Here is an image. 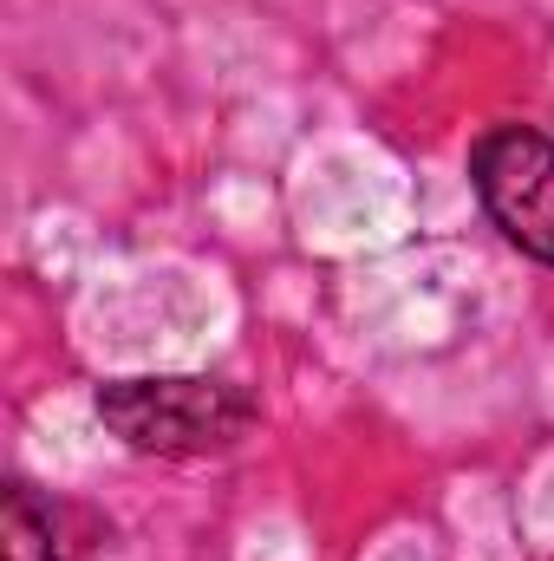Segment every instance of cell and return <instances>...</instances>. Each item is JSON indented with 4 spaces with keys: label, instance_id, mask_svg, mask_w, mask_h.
Listing matches in <instances>:
<instances>
[{
    "label": "cell",
    "instance_id": "1",
    "mask_svg": "<svg viewBox=\"0 0 554 561\" xmlns=\"http://www.w3.org/2000/svg\"><path fill=\"white\" fill-rule=\"evenodd\" d=\"M99 424L138 450V457H222L235 450L262 405L249 386L235 379H209V373H138V379H105L92 392Z\"/></svg>",
    "mask_w": 554,
    "mask_h": 561
},
{
    "label": "cell",
    "instance_id": "2",
    "mask_svg": "<svg viewBox=\"0 0 554 561\" xmlns=\"http://www.w3.org/2000/svg\"><path fill=\"white\" fill-rule=\"evenodd\" d=\"M470 190L522 255L554 268V138L535 125H489L470 144Z\"/></svg>",
    "mask_w": 554,
    "mask_h": 561
},
{
    "label": "cell",
    "instance_id": "3",
    "mask_svg": "<svg viewBox=\"0 0 554 561\" xmlns=\"http://www.w3.org/2000/svg\"><path fill=\"white\" fill-rule=\"evenodd\" d=\"M0 556L7 561H59L53 510L26 483H7V496H0Z\"/></svg>",
    "mask_w": 554,
    "mask_h": 561
}]
</instances>
